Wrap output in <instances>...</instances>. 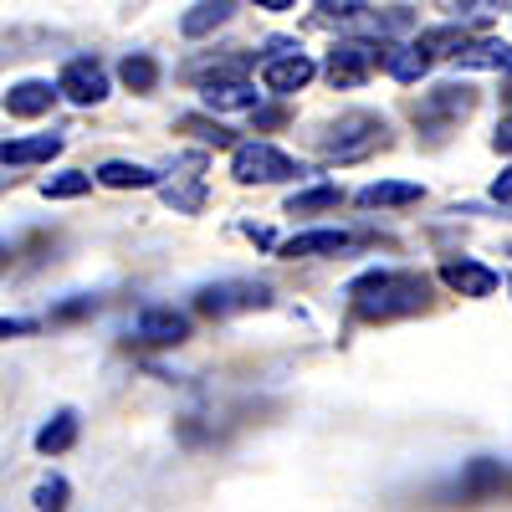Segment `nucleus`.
Here are the masks:
<instances>
[{
    "label": "nucleus",
    "mask_w": 512,
    "mask_h": 512,
    "mask_svg": "<svg viewBox=\"0 0 512 512\" xmlns=\"http://www.w3.org/2000/svg\"><path fill=\"white\" fill-rule=\"evenodd\" d=\"M246 236H251L256 246H272V231H267V226H246Z\"/></svg>",
    "instance_id": "36"
},
{
    "label": "nucleus",
    "mask_w": 512,
    "mask_h": 512,
    "mask_svg": "<svg viewBox=\"0 0 512 512\" xmlns=\"http://www.w3.org/2000/svg\"><path fill=\"white\" fill-rule=\"evenodd\" d=\"M492 149H497V154H512V113H507V118L497 123V134H492Z\"/></svg>",
    "instance_id": "34"
},
{
    "label": "nucleus",
    "mask_w": 512,
    "mask_h": 512,
    "mask_svg": "<svg viewBox=\"0 0 512 512\" xmlns=\"http://www.w3.org/2000/svg\"><path fill=\"white\" fill-rule=\"evenodd\" d=\"M384 144H390V123H384L379 113H338L323 134H318V154L328 164H359L369 154H379Z\"/></svg>",
    "instance_id": "2"
},
{
    "label": "nucleus",
    "mask_w": 512,
    "mask_h": 512,
    "mask_svg": "<svg viewBox=\"0 0 512 512\" xmlns=\"http://www.w3.org/2000/svg\"><path fill=\"white\" fill-rule=\"evenodd\" d=\"M308 169L277 144H236L231 149V180L236 185H282V180H303Z\"/></svg>",
    "instance_id": "4"
},
{
    "label": "nucleus",
    "mask_w": 512,
    "mask_h": 512,
    "mask_svg": "<svg viewBox=\"0 0 512 512\" xmlns=\"http://www.w3.org/2000/svg\"><path fill=\"white\" fill-rule=\"evenodd\" d=\"M67 497H72V487H67L62 477H47V482L36 487V497H31V502H36L41 512H57V507H67Z\"/></svg>",
    "instance_id": "29"
},
{
    "label": "nucleus",
    "mask_w": 512,
    "mask_h": 512,
    "mask_svg": "<svg viewBox=\"0 0 512 512\" xmlns=\"http://www.w3.org/2000/svg\"><path fill=\"white\" fill-rule=\"evenodd\" d=\"M441 282L451 292H461V297H492L502 287V272L472 262V256H446V262H441Z\"/></svg>",
    "instance_id": "12"
},
{
    "label": "nucleus",
    "mask_w": 512,
    "mask_h": 512,
    "mask_svg": "<svg viewBox=\"0 0 512 512\" xmlns=\"http://www.w3.org/2000/svg\"><path fill=\"white\" fill-rule=\"evenodd\" d=\"M169 175L175 180H159V195H164V205L175 210V216H195V210L205 205V154L195 149V154H185V159H175L169 164Z\"/></svg>",
    "instance_id": "7"
},
{
    "label": "nucleus",
    "mask_w": 512,
    "mask_h": 512,
    "mask_svg": "<svg viewBox=\"0 0 512 512\" xmlns=\"http://www.w3.org/2000/svg\"><path fill=\"white\" fill-rule=\"evenodd\" d=\"M118 77H123V88L128 93H154V82H159V62L149 52H128L118 62Z\"/></svg>",
    "instance_id": "22"
},
{
    "label": "nucleus",
    "mask_w": 512,
    "mask_h": 512,
    "mask_svg": "<svg viewBox=\"0 0 512 512\" xmlns=\"http://www.w3.org/2000/svg\"><path fill=\"white\" fill-rule=\"evenodd\" d=\"M77 431H82V425H77V410H57V415L36 431V451H41V456H62V451L77 446Z\"/></svg>",
    "instance_id": "20"
},
{
    "label": "nucleus",
    "mask_w": 512,
    "mask_h": 512,
    "mask_svg": "<svg viewBox=\"0 0 512 512\" xmlns=\"http://www.w3.org/2000/svg\"><path fill=\"white\" fill-rule=\"evenodd\" d=\"M57 88H62V98L77 103V108H98V103L108 98V67H103L98 57H72V62L62 67V77H57Z\"/></svg>",
    "instance_id": "8"
},
{
    "label": "nucleus",
    "mask_w": 512,
    "mask_h": 512,
    "mask_svg": "<svg viewBox=\"0 0 512 512\" xmlns=\"http://www.w3.org/2000/svg\"><path fill=\"white\" fill-rule=\"evenodd\" d=\"M318 11H328V16H344V21H354V16L364 11V0H318Z\"/></svg>",
    "instance_id": "32"
},
{
    "label": "nucleus",
    "mask_w": 512,
    "mask_h": 512,
    "mask_svg": "<svg viewBox=\"0 0 512 512\" xmlns=\"http://www.w3.org/2000/svg\"><path fill=\"white\" fill-rule=\"evenodd\" d=\"M349 308L364 323H390V318H415L431 308V282L420 272H369L349 287Z\"/></svg>",
    "instance_id": "1"
},
{
    "label": "nucleus",
    "mask_w": 512,
    "mask_h": 512,
    "mask_svg": "<svg viewBox=\"0 0 512 512\" xmlns=\"http://www.w3.org/2000/svg\"><path fill=\"white\" fill-rule=\"evenodd\" d=\"M231 16H236V0H195V6L180 16V36L200 41V36H210L216 26H226Z\"/></svg>",
    "instance_id": "18"
},
{
    "label": "nucleus",
    "mask_w": 512,
    "mask_h": 512,
    "mask_svg": "<svg viewBox=\"0 0 512 512\" xmlns=\"http://www.w3.org/2000/svg\"><path fill=\"white\" fill-rule=\"evenodd\" d=\"M507 256H512V246H507Z\"/></svg>",
    "instance_id": "39"
},
{
    "label": "nucleus",
    "mask_w": 512,
    "mask_h": 512,
    "mask_svg": "<svg viewBox=\"0 0 512 512\" xmlns=\"http://www.w3.org/2000/svg\"><path fill=\"white\" fill-rule=\"evenodd\" d=\"M338 205H344L338 185H313V190L287 195V216H318V210H338Z\"/></svg>",
    "instance_id": "23"
},
{
    "label": "nucleus",
    "mask_w": 512,
    "mask_h": 512,
    "mask_svg": "<svg viewBox=\"0 0 512 512\" xmlns=\"http://www.w3.org/2000/svg\"><path fill=\"white\" fill-rule=\"evenodd\" d=\"M88 313H98V297H77V303H62L52 318H57V323H67V318H88Z\"/></svg>",
    "instance_id": "30"
},
{
    "label": "nucleus",
    "mask_w": 512,
    "mask_h": 512,
    "mask_svg": "<svg viewBox=\"0 0 512 512\" xmlns=\"http://www.w3.org/2000/svg\"><path fill=\"white\" fill-rule=\"evenodd\" d=\"M379 67H384V47H379V41H338V47L328 52V62H323L333 88H364Z\"/></svg>",
    "instance_id": "6"
},
{
    "label": "nucleus",
    "mask_w": 512,
    "mask_h": 512,
    "mask_svg": "<svg viewBox=\"0 0 512 512\" xmlns=\"http://www.w3.org/2000/svg\"><path fill=\"white\" fill-rule=\"evenodd\" d=\"M415 200H425V190L410 185V180H379V185H364L359 190V205L364 210H390V205H415Z\"/></svg>",
    "instance_id": "21"
},
{
    "label": "nucleus",
    "mask_w": 512,
    "mask_h": 512,
    "mask_svg": "<svg viewBox=\"0 0 512 512\" xmlns=\"http://www.w3.org/2000/svg\"><path fill=\"white\" fill-rule=\"evenodd\" d=\"M57 98H62V88H52V82L31 77V82H16V88L0 98V108H6L11 118H41V113H52Z\"/></svg>",
    "instance_id": "13"
},
{
    "label": "nucleus",
    "mask_w": 512,
    "mask_h": 512,
    "mask_svg": "<svg viewBox=\"0 0 512 512\" xmlns=\"http://www.w3.org/2000/svg\"><path fill=\"white\" fill-rule=\"evenodd\" d=\"M502 282H507V292H512V277H502Z\"/></svg>",
    "instance_id": "38"
},
{
    "label": "nucleus",
    "mask_w": 512,
    "mask_h": 512,
    "mask_svg": "<svg viewBox=\"0 0 512 512\" xmlns=\"http://www.w3.org/2000/svg\"><path fill=\"white\" fill-rule=\"evenodd\" d=\"M195 308H200L205 318L262 313V308H272V287L256 282V277H231V282H216V287H200V292H195Z\"/></svg>",
    "instance_id": "5"
},
{
    "label": "nucleus",
    "mask_w": 512,
    "mask_h": 512,
    "mask_svg": "<svg viewBox=\"0 0 512 512\" xmlns=\"http://www.w3.org/2000/svg\"><path fill=\"white\" fill-rule=\"evenodd\" d=\"M180 128H185V134H195L200 144H210V149H236V134H231V128L226 123H210V118H180Z\"/></svg>",
    "instance_id": "26"
},
{
    "label": "nucleus",
    "mask_w": 512,
    "mask_h": 512,
    "mask_svg": "<svg viewBox=\"0 0 512 512\" xmlns=\"http://www.w3.org/2000/svg\"><path fill=\"white\" fill-rule=\"evenodd\" d=\"M313 57L303 52V47H292V52H272L267 62H262V88L267 93H277V98H287V93H303L308 82H313Z\"/></svg>",
    "instance_id": "9"
},
{
    "label": "nucleus",
    "mask_w": 512,
    "mask_h": 512,
    "mask_svg": "<svg viewBox=\"0 0 512 512\" xmlns=\"http://www.w3.org/2000/svg\"><path fill=\"white\" fill-rule=\"evenodd\" d=\"M472 113H477V88L472 82H441V88H431L415 103V128L431 134V144H441L451 128H461Z\"/></svg>",
    "instance_id": "3"
},
{
    "label": "nucleus",
    "mask_w": 512,
    "mask_h": 512,
    "mask_svg": "<svg viewBox=\"0 0 512 512\" xmlns=\"http://www.w3.org/2000/svg\"><path fill=\"white\" fill-rule=\"evenodd\" d=\"M36 328H41V318H0V338H26Z\"/></svg>",
    "instance_id": "31"
},
{
    "label": "nucleus",
    "mask_w": 512,
    "mask_h": 512,
    "mask_svg": "<svg viewBox=\"0 0 512 512\" xmlns=\"http://www.w3.org/2000/svg\"><path fill=\"white\" fill-rule=\"evenodd\" d=\"M349 246H354L349 231H303V236L282 241V256H287V262H308V256H338Z\"/></svg>",
    "instance_id": "15"
},
{
    "label": "nucleus",
    "mask_w": 512,
    "mask_h": 512,
    "mask_svg": "<svg viewBox=\"0 0 512 512\" xmlns=\"http://www.w3.org/2000/svg\"><path fill=\"white\" fill-rule=\"evenodd\" d=\"M256 11H292V0H251Z\"/></svg>",
    "instance_id": "35"
},
{
    "label": "nucleus",
    "mask_w": 512,
    "mask_h": 512,
    "mask_svg": "<svg viewBox=\"0 0 512 512\" xmlns=\"http://www.w3.org/2000/svg\"><path fill=\"white\" fill-rule=\"evenodd\" d=\"M497 487H502V466L497 461H472V466H466V477H461V492L466 497H487Z\"/></svg>",
    "instance_id": "25"
},
{
    "label": "nucleus",
    "mask_w": 512,
    "mask_h": 512,
    "mask_svg": "<svg viewBox=\"0 0 512 512\" xmlns=\"http://www.w3.org/2000/svg\"><path fill=\"white\" fill-rule=\"evenodd\" d=\"M6 267H11V246H6V241H0V272H6Z\"/></svg>",
    "instance_id": "37"
},
{
    "label": "nucleus",
    "mask_w": 512,
    "mask_h": 512,
    "mask_svg": "<svg viewBox=\"0 0 512 512\" xmlns=\"http://www.w3.org/2000/svg\"><path fill=\"white\" fill-rule=\"evenodd\" d=\"M98 175H88V169H62V175L52 180H41V195L47 200H77V195H88Z\"/></svg>",
    "instance_id": "24"
},
{
    "label": "nucleus",
    "mask_w": 512,
    "mask_h": 512,
    "mask_svg": "<svg viewBox=\"0 0 512 512\" xmlns=\"http://www.w3.org/2000/svg\"><path fill=\"white\" fill-rule=\"evenodd\" d=\"M134 338H139V344H149V349H175V344H185V338H190V318L175 313V308H144L134 318Z\"/></svg>",
    "instance_id": "10"
},
{
    "label": "nucleus",
    "mask_w": 512,
    "mask_h": 512,
    "mask_svg": "<svg viewBox=\"0 0 512 512\" xmlns=\"http://www.w3.org/2000/svg\"><path fill=\"white\" fill-rule=\"evenodd\" d=\"M456 67H472V72H502L512 77V47L502 36H477V41H466V47L456 52Z\"/></svg>",
    "instance_id": "14"
},
{
    "label": "nucleus",
    "mask_w": 512,
    "mask_h": 512,
    "mask_svg": "<svg viewBox=\"0 0 512 512\" xmlns=\"http://www.w3.org/2000/svg\"><path fill=\"white\" fill-rule=\"evenodd\" d=\"M431 47L425 41H405V47H384V72H390L395 82H420L425 72H431Z\"/></svg>",
    "instance_id": "17"
},
{
    "label": "nucleus",
    "mask_w": 512,
    "mask_h": 512,
    "mask_svg": "<svg viewBox=\"0 0 512 512\" xmlns=\"http://www.w3.org/2000/svg\"><path fill=\"white\" fill-rule=\"evenodd\" d=\"M436 11H446L456 21H487L502 11V0H436Z\"/></svg>",
    "instance_id": "27"
},
{
    "label": "nucleus",
    "mask_w": 512,
    "mask_h": 512,
    "mask_svg": "<svg viewBox=\"0 0 512 512\" xmlns=\"http://www.w3.org/2000/svg\"><path fill=\"white\" fill-rule=\"evenodd\" d=\"M420 41H425V47H431V57H446V52L456 57V52H461V47H466V41H472V36H466V31H456V26H446V31H425Z\"/></svg>",
    "instance_id": "28"
},
{
    "label": "nucleus",
    "mask_w": 512,
    "mask_h": 512,
    "mask_svg": "<svg viewBox=\"0 0 512 512\" xmlns=\"http://www.w3.org/2000/svg\"><path fill=\"white\" fill-rule=\"evenodd\" d=\"M492 200H497V205H512V164H507L502 175L492 180Z\"/></svg>",
    "instance_id": "33"
},
{
    "label": "nucleus",
    "mask_w": 512,
    "mask_h": 512,
    "mask_svg": "<svg viewBox=\"0 0 512 512\" xmlns=\"http://www.w3.org/2000/svg\"><path fill=\"white\" fill-rule=\"evenodd\" d=\"M98 185H108V190H159V169L108 159V164H98Z\"/></svg>",
    "instance_id": "19"
},
{
    "label": "nucleus",
    "mask_w": 512,
    "mask_h": 512,
    "mask_svg": "<svg viewBox=\"0 0 512 512\" xmlns=\"http://www.w3.org/2000/svg\"><path fill=\"white\" fill-rule=\"evenodd\" d=\"M67 149L62 134H36V139H6L0 144V164H52Z\"/></svg>",
    "instance_id": "16"
},
{
    "label": "nucleus",
    "mask_w": 512,
    "mask_h": 512,
    "mask_svg": "<svg viewBox=\"0 0 512 512\" xmlns=\"http://www.w3.org/2000/svg\"><path fill=\"white\" fill-rule=\"evenodd\" d=\"M200 103L210 113H256L262 108V93L246 77H210V82H200Z\"/></svg>",
    "instance_id": "11"
}]
</instances>
